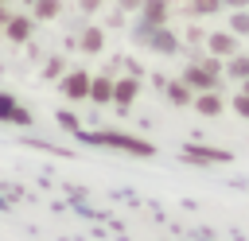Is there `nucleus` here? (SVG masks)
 Returning a JSON list of instances; mask_svg holds the SVG:
<instances>
[{
  "label": "nucleus",
  "instance_id": "nucleus-4",
  "mask_svg": "<svg viewBox=\"0 0 249 241\" xmlns=\"http://www.w3.org/2000/svg\"><path fill=\"white\" fill-rule=\"evenodd\" d=\"M93 140H101V144H113V148H128V152H140V155H148V152H152V148H148L144 140L121 136V132H101V136H93Z\"/></svg>",
  "mask_w": 249,
  "mask_h": 241
},
{
  "label": "nucleus",
  "instance_id": "nucleus-18",
  "mask_svg": "<svg viewBox=\"0 0 249 241\" xmlns=\"http://www.w3.org/2000/svg\"><path fill=\"white\" fill-rule=\"evenodd\" d=\"M78 8H82V12H97V8H101V0H78Z\"/></svg>",
  "mask_w": 249,
  "mask_h": 241
},
{
  "label": "nucleus",
  "instance_id": "nucleus-8",
  "mask_svg": "<svg viewBox=\"0 0 249 241\" xmlns=\"http://www.w3.org/2000/svg\"><path fill=\"white\" fill-rule=\"evenodd\" d=\"M148 47H152V51H160V54H171V51L179 47V39H175V35H171V31H167V27L160 23V27H156V31L148 35Z\"/></svg>",
  "mask_w": 249,
  "mask_h": 241
},
{
  "label": "nucleus",
  "instance_id": "nucleus-16",
  "mask_svg": "<svg viewBox=\"0 0 249 241\" xmlns=\"http://www.w3.org/2000/svg\"><path fill=\"white\" fill-rule=\"evenodd\" d=\"M58 124H62V128H78V117H74V113H58Z\"/></svg>",
  "mask_w": 249,
  "mask_h": 241
},
{
  "label": "nucleus",
  "instance_id": "nucleus-24",
  "mask_svg": "<svg viewBox=\"0 0 249 241\" xmlns=\"http://www.w3.org/2000/svg\"><path fill=\"white\" fill-rule=\"evenodd\" d=\"M0 4H8V0H0Z\"/></svg>",
  "mask_w": 249,
  "mask_h": 241
},
{
  "label": "nucleus",
  "instance_id": "nucleus-11",
  "mask_svg": "<svg viewBox=\"0 0 249 241\" xmlns=\"http://www.w3.org/2000/svg\"><path fill=\"white\" fill-rule=\"evenodd\" d=\"M62 74H66V62H62L58 54H51L47 66H43V78H62Z\"/></svg>",
  "mask_w": 249,
  "mask_h": 241
},
{
  "label": "nucleus",
  "instance_id": "nucleus-15",
  "mask_svg": "<svg viewBox=\"0 0 249 241\" xmlns=\"http://www.w3.org/2000/svg\"><path fill=\"white\" fill-rule=\"evenodd\" d=\"M198 109H202V113H218V101H214V97H198Z\"/></svg>",
  "mask_w": 249,
  "mask_h": 241
},
{
  "label": "nucleus",
  "instance_id": "nucleus-2",
  "mask_svg": "<svg viewBox=\"0 0 249 241\" xmlns=\"http://www.w3.org/2000/svg\"><path fill=\"white\" fill-rule=\"evenodd\" d=\"M58 89H62L66 101H86L89 97V74L86 70H66L58 78Z\"/></svg>",
  "mask_w": 249,
  "mask_h": 241
},
{
  "label": "nucleus",
  "instance_id": "nucleus-23",
  "mask_svg": "<svg viewBox=\"0 0 249 241\" xmlns=\"http://www.w3.org/2000/svg\"><path fill=\"white\" fill-rule=\"evenodd\" d=\"M23 4H27V8H31V4H35V0H23Z\"/></svg>",
  "mask_w": 249,
  "mask_h": 241
},
{
  "label": "nucleus",
  "instance_id": "nucleus-6",
  "mask_svg": "<svg viewBox=\"0 0 249 241\" xmlns=\"http://www.w3.org/2000/svg\"><path fill=\"white\" fill-rule=\"evenodd\" d=\"M27 12H31V19H35V23H51V19H58V16H62V0H35Z\"/></svg>",
  "mask_w": 249,
  "mask_h": 241
},
{
  "label": "nucleus",
  "instance_id": "nucleus-22",
  "mask_svg": "<svg viewBox=\"0 0 249 241\" xmlns=\"http://www.w3.org/2000/svg\"><path fill=\"white\" fill-rule=\"evenodd\" d=\"M226 4H237V8H241V4H245V0H226Z\"/></svg>",
  "mask_w": 249,
  "mask_h": 241
},
{
  "label": "nucleus",
  "instance_id": "nucleus-20",
  "mask_svg": "<svg viewBox=\"0 0 249 241\" xmlns=\"http://www.w3.org/2000/svg\"><path fill=\"white\" fill-rule=\"evenodd\" d=\"M117 4H121V12H136L140 8V0H117Z\"/></svg>",
  "mask_w": 249,
  "mask_h": 241
},
{
  "label": "nucleus",
  "instance_id": "nucleus-5",
  "mask_svg": "<svg viewBox=\"0 0 249 241\" xmlns=\"http://www.w3.org/2000/svg\"><path fill=\"white\" fill-rule=\"evenodd\" d=\"M140 19L144 23H152V27H160L163 19H167V0H140Z\"/></svg>",
  "mask_w": 249,
  "mask_h": 241
},
{
  "label": "nucleus",
  "instance_id": "nucleus-14",
  "mask_svg": "<svg viewBox=\"0 0 249 241\" xmlns=\"http://www.w3.org/2000/svg\"><path fill=\"white\" fill-rule=\"evenodd\" d=\"M167 93H171V101H179V105H183V101H187V86H171V89H167Z\"/></svg>",
  "mask_w": 249,
  "mask_h": 241
},
{
  "label": "nucleus",
  "instance_id": "nucleus-3",
  "mask_svg": "<svg viewBox=\"0 0 249 241\" xmlns=\"http://www.w3.org/2000/svg\"><path fill=\"white\" fill-rule=\"evenodd\" d=\"M0 124H31V113L4 89H0Z\"/></svg>",
  "mask_w": 249,
  "mask_h": 241
},
{
  "label": "nucleus",
  "instance_id": "nucleus-17",
  "mask_svg": "<svg viewBox=\"0 0 249 241\" xmlns=\"http://www.w3.org/2000/svg\"><path fill=\"white\" fill-rule=\"evenodd\" d=\"M230 70H233V74H237V78H245V74H249V58H237V62H233V66H230Z\"/></svg>",
  "mask_w": 249,
  "mask_h": 241
},
{
  "label": "nucleus",
  "instance_id": "nucleus-1",
  "mask_svg": "<svg viewBox=\"0 0 249 241\" xmlns=\"http://www.w3.org/2000/svg\"><path fill=\"white\" fill-rule=\"evenodd\" d=\"M8 43H16V47H23V43H31V35H35V19H31V12H19V16H12L8 23H4V31H0Z\"/></svg>",
  "mask_w": 249,
  "mask_h": 241
},
{
  "label": "nucleus",
  "instance_id": "nucleus-10",
  "mask_svg": "<svg viewBox=\"0 0 249 241\" xmlns=\"http://www.w3.org/2000/svg\"><path fill=\"white\" fill-rule=\"evenodd\" d=\"M136 89H140V82H136V78H121V82H113V101L124 109V105H132Z\"/></svg>",
  "mask_w": 249,
  "mask_h": 241
},
{
  "label": "nucleus",
  "instance_id": "nucleus-12",
  "mask_svg": "<svg viewBox=\"0 0 249 241\" xmlns=\"http://www.w3.org/2000/svg\"><path fill=\"white\" fill-rule=\"evenodd\" d=\"M210 47H214L218 54H230V51H233V39H230V35H214V39H210Z\"/></svg>",
  "mask_w": 249,
  "mask_h": 241
},
{
  "label": "nucleus",
  "instance_id": "nucleus-7",
  "mask_svg": "<svg viewBox=\"0 0 249 241\" xmlns=\"http://www.w3.org/2000/svg\"><path fill=\"white\" fill-rule=\"evenodd\" d=\"M89 101L93 105H109L113 101V78H105V74L89 78Z\"/></svg>",
  "mask_w": 249,
  "mask_h": 241
},
{
  "label": "nucleus",
  "instance_id": "nucleus-13",
  "mask_svg": "<svg viewBox=\"0 0 249 241\" xmlns=\"http://www.w3.org/2000/svg\"><path fill=\"white\" fill-rule=\"evenodd\" d=\"M218 4H222V0H195V12H202V16H206V12H214Z\"/></svg>",
  "mask_w": 249,
  "mask_h": 241
},
{
  "label": "nucleus",
  "instance_id": "nucleus-19",
  "mask_svg": "<svg viewBox=\"0 0 249 241\" xmlns=\"http://www.w3.org/2000/svg\"><path fill=\"white\" fill-rule=\"evenodd\" d=\"M233 27L237 31H249V16H233Z\"/></svg>",
  "mask_w": 249,
  "mask_h": 241
},
{
  "label": "nucleus",
  "instance_id": "nucleus-21",
  "mask_svg": "<svg viewBox=\"0 0 249 241\" xmlns=\"http://www.w3.org/2000/svg\"><path fill=\"white\" fill-rule=\"evenodd\" d=\"M8 19H12V12H8V8L0 4V31H4V23H8Z\"/></svg>",
  "mask_w": 249,
  "mask_h": 241
},
{
  "label": "nucleus",
  "instance_id": "nucleus-9",
  "mask_svg": "<svg viewBox=\"0 0 249 241\" xmlns=\"http://www.w3.org/2000/svg\"><path fill=\"white\" fill-rule=\"evenodd\" d=\"M105 47V31L101 27H86L82 35H78V51H86V54H97Z\"/></svg>",
  "mask_w": 249,
  "mask_h": 241
}]
</instances>
